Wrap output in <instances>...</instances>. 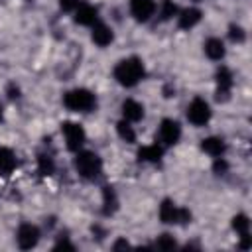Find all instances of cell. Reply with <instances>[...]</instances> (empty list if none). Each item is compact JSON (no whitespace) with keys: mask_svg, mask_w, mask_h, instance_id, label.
<instances>
[{"mask_svg":"<svg viewBox=\"0 0 252 252\" xmlns=\"http://www.w3.org/2000/svg\"><path fill=\"white\" fill-rule=\"evenodd\" d=\"M144 77V65L138 57H128L114 67V79L122 87H134Z\"/></svg>","mask_w":252,"mask_h":252,"instance_id":"6da1fadb","label":"cell"},{"mask_svg":"<svg viewBox=\"0 0 252 252\" xmlns=\"http://www.w3.org/2000/svg\"><path fill=\"white\" fill-rule=\"evenodd\" d=\"M63 104L73 112H89L94 106V94L87 89H73L65 93Z\"/></svg>","mask_w":252,"mask_h":252,"instance_id":"7a4b0ae2","label":"cell"},{"mask_svg":"<svg viewBox=\"0 0 252 252\" xmlns=\"http://www.w3.org/2000/svg\"><path fill=\"white\" fill-rule=\"evenodd\" d=\"M75 167L81 177L94 179V177H98V173L102 169V161L94 152H79L75 158Z\"/></svg>","mask_w":252,"mask_h":252,"instance_id":"3957f363","label":"cell"},{"mask_svg":"<svg viewBox=\"0 0 252 252\" xmlns=\"http://www.w3.org/2000/svg\"><path fill=\"white\" fill-rule=\"evenodd\" d=\"M211 118V108L207 104V100L203 98H193L191 104L187 106V120L193 124V126H205Z\"/></svg>","mask_w":252,"mask_h":252,"instance_id":"277c9868","label":"cell"},{"mask_svg":"<svg viewBox=\"0 0 252 252\" xmlns=\"http://www.w3.org/2000/svg\"><path fill=\"white\" fill-rule=\"evenodd\" d=\"M159 219H161V222H167V224H171V222H189L191 213L187 209L175 207L169 199H165L159 207Z\"/></svg>","mask_w":252,"mask_h":252,"instance_id":"5b68a950","label":"cell"},{"mask_svg":"<svg viewBox=\"0 0 252 252\" xmlns=\"http://www.w3.org/2000/svg\"><path fill=\"white\" fill-rule=\"evenodd\" d=\"M61 132L65 136V142H67V148L77 152L83 144H85V130L81 124L77 122H63L61 124Z\"/></svg>","mask_w":252,"mask_h":252,"instance_id":"8992f818","label":"cell"},{"mask_svg":"<svg viewBox=\"0 0 252 252\" xmlns=\"http://www.w3.org/2000/svg\"><path fill=\"white\" fill-rule=\"evenodd\" d=\"M16 240H18V246L22 250H32L37 240H39V230L37 226L30 224V222H24L20 228H18V234H16Z\"/></svg>","mask_w":252,"mask_h":252,"instance_id":"52a82bcc","label":"cell"},{"mask_svg":"<svg viewBox=\"0 0 252 252\" xmlns=\"http://www.w3.org/2000/svg\"><path fill=\"white\" fill-rule=\"evenodd\" d=\"M179 136H181V128H179V124H177L175 120H171V118L161 120V126H159V140H161L165 146L177 144Z\"/></svg>","mask_w":252,"mask_h":252,"instance_id":"ba28073f","label":"cell"},{"mask_svg":"<svg viewBox=\"0 0 252 252\" xmlns=\"http://www.w3.org/2000/svg\"><path fill=\"white\" fill-rule=\"evenodd\" d=\"M130 10H132V16L138 22H146L154 16L156 2L154 0H130Z\"/></svg>","mask_w":252,"mask_h":252,"instance_id":"9c48e42d","label":"cell"},{"mask_svg":"<svg viewBox=\"0 0 252 252\" xmlns=\"http://www.w3.org/2000/svg\"><path fill=\"white\" fill-rule=\"evenodd\" d=\"M217 83H219L217 98L219 100H226L228 98V93H230V87H232V73L226 67H220L217 71Z\"/></svg>","mask_w":252,"mask_h":252,"instance_id":"30bf717a","label":"cell"},{"mask_svg":"<svg viewBox=\"0 0 252 252\" xmlns=\"http://www.w3.org/2000/svg\"><path fill=\"white\" fill-rule=\"evenodd\" d=\"M122 114H124V120H128V122H138V120H142V116H144V106H142L138 100H134V98H126V100L122 102Z\"/></svg>","mask_w":252,"mask_h":252,"instance_id":"8fae6325","label":"cell"},{"mask_svg":"<svg viewBox=\"0 0 252 252\" xmlns=\"http://www.w3.org/2000/svg\"><path fill=\"white\" fill-rule=\"evenodd\" d=\"M75 22L81 26H94L96 22V8L91 4H79L75 10Z\"/></svg>","mask_w":252,"mask_h":252,"instance_id":"7c38bea8","label":"cell"},{"mask_svg":"<svg viewBox=\"0 0 252 252\" xmlns=\"http://www.w3.org/2000/svg\"><path fill=\"white\" fill-rule=\"evenodd\" d=\"M91 37H93V41H94L98 47H106V45L114 39V33H112V30H110L108 26H104V24H94Z\"/></svg>","mask_w":252,"mask_h":252,"instance_id":"4fadbf2b","label":"cell"},{"mask_svg":"<svg viewBox=\"0 0 252 252\" xmlns=\"http://www.w3.org/2000/svg\"><path fill=\"white\" fill-rule=\"evenodd\" d=\"M201 148H203V152H205V154H209V156H213V158L222 156V154H224V150H226L224 142H222L220 138H217V136L205 138V140H203V144H201Z\"/></svg>","mask_w":252,"mask_h":252,"instance_id":"5bb4252c","label":"cell"},{"mask_svg":"<svg viewBox=\"0 0 252 252\" xmlns=\"http://www.w3.org/2000/svg\"><path fill=\"white\" fill-rule=\"evenodd\" d=\"M201 22V10L199 8H187L179 16V28L181 30H191Z\"/></svg>","mask_w":252,"mask_h":252,"instance_id":"9a60e30c","label":"cell"},{"mask_svg":"<svg viewBox=\"0 0 252 252\" xmlns=\"http://www.w3.org/2000/svg\"><path fill=\"white\" fill-rule=\"evenodd\" d=\"M16 167V156L10 148H0V173L10 175Z\"/></svg>","mask_w":252,"mask_h":252,"instance_id":"2e32d148","label":"cell"},{"mask_svg":"<svg viewBox=\"0 0 252 252\" xmlns=\"http://www.w3.org/2000/svg\"><path fill=\"white\" fill-rule=\"evenodd\" d=\"M205 53H207V57L209 59H215V61H219V59H222L224 57V43L220 41V39H217V37H211V39H207V43H205Z\"/></svg>","mask_w":252,"mask_h":252,"instance_id":"e0dca14e","label":"cell"},{"mask_svg":"<svg viewBox=\"0 0 252 252\" xmlns=\"http://www.w3.org/2000/svg\"><path fill=\"white\" fill-rule=\"evenodd\" d=\"M163 156V150L161 146L158 144H152V146H144L138 150V159L140 161H159Z\"/></svg>","mask_w":252,"mask_h":252,"instance_id":"ac0fdd59","label":"cell"},{"mask_svg":"<svg viewBox=\"0 0 252 252\" xmlns=\"http://www.w3.org/2000/svg\"><path fill=\"white\" fill-rule=\"evenodd\" d=\"M116 130H118V136H120L124 142H128V144H134V142H136V132H134V128L130 126L128 120H120V122L116 124Z\"/></svg>","mask_w":252,"mask_h":252,"instance_id":"d6986e66","label":"cell"},{"mask_svg":"<svg viewBox=\"0 0 252 252\" xmlns=\"http://www.w3.org/2000/svg\"><path fill=\"white\" fill-rule=\"evenodd\" d=\"M102 197H104V215H110V213H114V209H116V195H114V191H112V187H102Z\"/></svg>","mask_w":252,"mask_h":252,"instance_id":"ffe728a7","label":"cell"},{"mask_svg":"<svg viewBox=\"0 0 252 252\" xmlns=\"http://www.w3.org/2000/svg\"><path fill=\"white\" fill-rule=\"evenodd\" d=\"M37 171H39L41 175H51V173L55 171V163H53V159H51L49 156L41 154V156L37 158Z\"/></svg>","mask_w":252,"mask_h":252,"instance_id":"44dd1931","label":"cell"},{"mask_svg":"<svg viewBox=\"0 0 252 252\" xmlns=\"http://www.w3.org/2000/svg\"><path fill=\"white\" fill-rule=\"evenodd\" d=\"M232 228L238 232V234H248V228H250V220L246 215H236L232 219Z\"/></svg>","mask_w":252,"mask_h":252,"instance_id":"7402d4cb","label":"cell"},{"mask_svg":"<svg viewBox=\"0 0 252 252\" xmlns=\"http://www.w3.org/2000/svg\"><path fill=\"white\" fill-rule=\"evenodd\" d=\"M156 246L161 248V250H171V248H175V238H173L171 234H161V236L158 238Z\"/></svg>","mask_w":252,"mask_h":252,"instance_id":"603a6c76","label":"cell"},{"mask_svg":"<svg viewBox=\"0 0 252 252\" xmlns=\"http://www.w3.org/2000/svg\"><path fill=\"white\" fill-rule=\"evenodd\" d=\"M177 14V6L171 2V0H163V6H161V18L163 20H169L171 16Z\"/></svg>","mask_w":252,"mask_h":252,"instance_id":"cb8c5ba5","label":"cell"},{"mask_svg":"<svg viewBox=\"0 0 252 252\" xmlns=\"http://www.w3.org/2000/svg\"><path fill=\"white\" fill-rule=\"evenodd\" d=\"M228 35H230V39L232 41H244V30L240 28V26H230V32H228Z\"/></svg>","mask_w":252,"mask_h":252,"instance_id":"d4e9b609","label":"cell"},{"mask_svg":"<svg viewBox=\"0 0 252 252\" xmlns=\"http://www.w3.org/2000/svg\"><path fill=\"white\" fill-rule=\"evenodd\" d=\"M59 6L63 12H73L79 6V0H59Z\"/></svg>","mask_w":252,"mask_h":252,"instance_id":"484cf974","label":"cell"},{"mask_svg":"<svg viewBox=\"0 0 252 252\" xmlns=\"http://www.w3.org/2000/svg\"><path fill=\"white\" fill-rule=\"evenodd\" d=\"M213 169H215V171L220 175V173H224V171L228 169V163H226V161H224V159L219 156V158H217V161H215V165H213Z\"/></svg>","mask_w":252,"mask_h":252,"instance_id":"4316f807","label":"cell"},{"mask_svg":"<svg viewBox=\"0 0 252 252\" xmlns=\"http://www.w3.org/2000/svg\"><path fill=\"white\" fill-rule=\"evenodd\" d=\"M59 248H69V250H73L75 246H73L71 242H67V240H59V242L55 244V250H59Z\"/></svg>","mask_w":252,"mask_h":252,"instance_id":"83f0119b","label":"cell"},{"mask_svg":"<svg viewBox=\"0 0 252 252\" xmlns=\"http://www.w3.org/2000/svg\"><path fill=\"white\" fill-rule=\"evenodd\" d=\"M18 93H20V91H18V87H14V85H10V87H8V96H10V98H18V96H20Z\"/></svg>","mask_w":252,"mask_h":252,"instance_id":"f1b7e54d","label":"cell"},{"mask_svg":"<svg viewBox=\"0 0 252 252\" xmlns=\"http://www.w3.org/2000/svg\"><path fill=\"white\" fill-rule=\"evenodd\" d=\"M112 248H114V250H120V248H128V242H126V240H116Z\"/></svg>","mask_w":252,"mask_h":252,"instance_id":"f546056e","label":"cell"},{"mask_svg":"<svg viewBox=\"0 0 252 252\" xmlns=\"http://www.w3.org/2000/svg\"><path fill=\"white\" fill-rule=\"evenodd\" d=\"M0 120H2V106H0Z\"/></svg>","mask_w":252,"mask_h":252,"instance_id":"4dcf8cb0","label":"cell"}]
</instances>
